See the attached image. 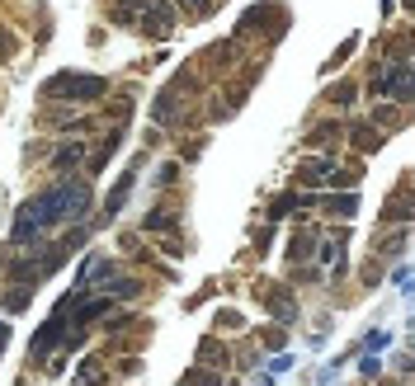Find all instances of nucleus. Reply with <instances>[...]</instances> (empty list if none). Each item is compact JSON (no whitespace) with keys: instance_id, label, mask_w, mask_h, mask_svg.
Segmentation results:
<instances>
[{"instance_id":"obj_1","label":"nucleus","mask_w":415,"mask_h":386,"mask_svg":"<svg viewBox=\"0 0 415 386\" xmlns=\"http://www.w3.org/2000/svg\"><path fill=\"white\" fill-rule=\"evenodd\" d=\"M43 94H48V99H104V94H109V80L62 71V76H52L48 85H43Z\"/></svg>"},{"instance_id":"obj_2","label":"nucleus","mask_w":415,"mask_h":386,"mask_svg":"<svg viewBox=\"0 0 415 386\" xmlns=\"http://www.w3.org/2000/svg\"><path fill=\"white\" fill-rule=\"evenodd\" d=\"M170 29H175V5H170V0H146L142 33L146 38H170Z\"/></svg>"},{"instance_id":"obj_3","label":"nucleus","mask_w":415,"mask_h":386,"mask_svg":"<svg viewBox=\"0 0 415 386\" xmlns=\"http://www.w3.org/2000/svg\"><path fill=\"white\" fill-rule=\"evenodd\" d=\"M373 94H397L401 104L411 99V62L401 57L392 71H383V76H373Z\"/></svg>"},{"instance_id":"obj_4","label":"nucleus","mask_w":415,"mask_h":386,"mask_svg":"<svg viewBox=\"0 0 415 386\" xmlns=\"http://www.w3.org/2000/svg\"><path fill=\"white\" fill-rule=\"evenodd\" d=\"M260 302H264L279 321H293V316H298V302H293L288 288H279V283H264V288H260Z\"/></svg>"},{"instance_id":"obj_5","label":"nucleus","mask_w":415,"mask_h":386,"mask_svg":"<svg viewBox=\"0 0 415 386\" xmlns=\"http://www.w3.org/2000/svg\"><path fill=\"white\" fill-rule=\"evenodd\" d=\"M62 330H66V316L57 311V316H52V321L43 325L38 335H33V354H48V349H57V340H62Z\"/></svg>"},{"instance_id":"obj_6","label":"nucleus","mask_w":415,"mask_h":386,"mask_svg":"<svg viewBox=\"0 0 415 386\" xmlns=\"http://www.w3.org/2000/svg\"><path fill=\"white\" fill-rule=\"evenodd\" d=\"M175 221H179V212H175V207H151V212H146V221H142V231H151V236H160V231H175Z\"/></svg>"},{"instance_id":"obj_7","label":"nucleus","mask_w":415,"mask_h":386,"mask_svg":"<svg viewBox=\"0 0 415 386\" xmlns=\"http://www.w3.org/2000/svg\"><path fill=\"white\" fill-rule=\"evenodd\" d=\"M132 179H137V165H132V170L123 174L118 184H113V193H109V198H104V217H113V212H118V207H123V202H128V193H132Z\"/></svg>"},{"instance_id":"obj_8","label":"nucleus","mask_w":415,"mask_h":386,"mask_svg":"<svg viewBox=\"0 0 415 386\" xmlns=\"http://www.w3.org/2000/svg\"><path fill=\"white\" fill-rule=\"evenodd\" d=\"M142 10H146V0H118V5L109 10V19H113V24H137Z\"/></svg>"},{"instance_id":"obj_9","label":"nucleus","mask_w":415,"mask_h":386,"mask_svg":"<svg viewBox=\"0 0 415 386\" xmlns=\"http://www.w3.org/2000/svg\"><path fill=\"white\" fill-rule=\"evenodd\" d=\"M109 269H113V259H104V255H90V264L80 269V288H85V283H99V278H109Z\"/></svg>"},{"instance_id":"obj_10","label":"nucleus","mask_w":415,"mask_h":386,"mask_svg":"<svg viewBox=\"0 0 415 386\" xmlns=\"http://www.w3.org/2000/svg\"><path fill=\"white\" fill-rule=\"evenodd\" d=\"M80 155H85V146H80V141H66L62 151L52 155V170H71V165H80Z\"/></svg>"},{"instance_id":"obj_11","label":"nucleus","mask_w":415,"mask_h":386,"mask_svg":"<svg viewBox=\"0 0 415 386\" xmlns=\"http://www.w3.org/2000/svg\"><path fill=\"white\" fill-rule=\"evenodd\" d=\"M24 307H29V288H24V283H15L10 292H0V311L15 316V311H24Z\"/></svg>"},{"instance_id":"obj_12","label":"nucleus","mask_w":415,"mask_h":386,"mask_svg":"<svg viewBox=\"0 0 415 386\" xmlns=\"http://www.w3.org/2000/svg\"><path fill=\"white\" fill-rule=\"evenodd\" d=\"M354 146H359V151H378V146H383V137H378V132H373V127L368 123H354Z\"/></svg>"},{"instance_id":"obj_13","label":"nucleus","mask_w":415,"mask_h":386,"mask_svg":"<svg viewBox=\"0 0 415 386\" xmlns=\"http://www.w3.org/2000/svg\"><path fill=\"white\" fill-rule=\"evenodd\" d=\"M179 15H189V19H208L212 15V0H170Z\"/></svg>"},{"instance_id":"obj_14","label":"nucleus","mask_w":415,"mask_h":386,"mask_svg":"<svg viewBox=\"0 0 415 386\" xmlns=\"http://www.w3.org/2000/svg\"><path fill=\"white\" fill-rule=\"evenodd\" d=\"M354 207H359V198H354V193H340V198H326V212H336V217H354Z\"/></svg>"},{"instance_id":"obj_15","label":"nucleus","mask_w":415,"mask_h":386,"mask_svg":"<svg viewBox=\"0 0 415 386\" xmlns=\"http://www.w3.org/2000/svg\"><path fill=\"white\" fill-rule=\"evenodd\" d=\"M137 292H142V283L137 278H109V297L113 302H118V297H137Z\"/></svg>"},{"instance_id":"obj_16","label":"nucleus","mask_w":415,"mask_h":386,"mask_svg":"<svg viewBox=\"0 0 415 386\" xmlns=\"http://www.w3.org/2000/svg\"><path fill=\"white\" fill-rule=\"evenodd\" d=\"M326 174H331V160H302V170H298V179H326Z\"/></svg>"},{"instance_id":"obj_17","label":"nucleus","mask_w":415,"mask_h":386,"mask_svg":"<svg viewBox=\"0 0 415 386\" xmlns=\"http://www.w3.org/2000/svg\"><path fill=\"white\" fill-rule=\"evenodd\" d=\"M401 250H406V226H397V236H378V255H401Z\"/></svg>"},{"instance_id":"obj_18","label":"nucleus","mask_w":415,"mask_h":386,"mask_svg":"<svg viewBox=\"0 0 415 386\" xmlns=\"http://www.w3.org/2000/svg\"><path fill=\"white\" fill-rule=\"evenodd\" d=\"M354 94H359V90L345 80V85H331V90H326V104H354Z\"/></svg>"},{"instance_id":"obj_19","label":"nucleus","mask_w":415,"mask_h":386,"mask_svg":"<svg viewBox=\"0 0 415 386\" xmlns=\"http://www.w3.org/2000/svg\"><path fill=\"white\" fill-rule=\"evenodd\" d=\"M208 62H236V43H217L208 52Z\"/></svg>"},{"instance_id":"obj_20","label":"nucleus","mask_w":415,"mask_h":386,"mask_svg":"<svg viewBox=\"0 0 415 386\" xmlns=\"http://www.w3.org/2000/svg\"><path fill=\"white\" fill-rule=\"evenodd\" d=\"M283 344H288V335H283V330H264V349H274V354H279Z\"/></svg>"},{"instance_id":"obj_21","label":"nucleus","mask_w":415,"mask_h":386,"mask_svg":"<svg viewBox=\"0 0 415 386\" xmlns=\"http://www.w3.org/2000/svg\"><path fill=\"white\" fill-rule=\"evenodd\" d=\"M331 137H340V123H321L317 132H312V141H331Z\"/></svg>"},{"instance_id":"obj_22","label":"nucleus","mask_w":415,"mask_h":386,"mask_svg":"<svg viewBox=\"0 0 415 386\" xmlns=\"http://www.w3.org/2000/svg\"><path fill=\"white\" fill-rule=\"evenodd\" d=\"M80 382H99V363H95V358L80 363Z\"/></svg>"},{"instance_id":"obj_23","label":"nucleus","mask_w":415,"mask_h":386,"mask_svg":"<svg viewBox=\"0 0 415 386\" xmlns=\"http://www.w3.org/2000/svg\"><path fill=\"white\" fill-rule=\"evenodd\" d=\"M340 259V240H326V245H321V264H336Z\"/></svg>"},{"instance_id":"obj_24","label":"nucleus","mask_w":415,"mask_h":386,"mask_svg":"<svg viewBox=\"0 0 415 386\" xmlns=\"http://www.w3.org/2000/svg\"><path fill=\"white\" fill-rule=\"evenodd\" d=\"M217 325H222V330H226V325H231V330H241V316H236V311H217Z\"/></svg>"},{"instance_id":"obj_25","label":"nucleus","mask_w":415,"mask_h":386,"mask_svg":"<svg viewBox=\"0 0 415 386\" xmlns=\"http://www.w3.org/2000/svg\"><path fill=\"white\" fill-rule=\"evenodd\" d=\"M10 52H15V43H10V33L0 29V62H5V57H10Z\"/></svg>"},{"instance_id":"obj_26","label":"nucleus","mask_w":415,"mask_h":386,"mask_svg":"<svg viewBox=\"0 0 415 386\" xmlns=\"http://www.w3.org/2000/svg\"><path fill=\"white\" fill-rule=\"evenodd\" d=\"M5 340H10V325L0 321V354H5Z\"/></svg>"}]
</instances>
